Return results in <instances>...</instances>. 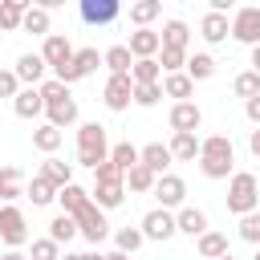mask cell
Returning <instances> with one entry per match:
<instances>
[{"label": "cell", "instance_id": "obj_52", "mask_svg": "<svg viewBox=\"0 0 260 260\" xmlns=\"http://www.w3.org/2000/svg\"><path fill=\"white\" fill-rule=\"evenodd\" d=\"M37 8H45V12H53V8H65V0H32Z\"/></svg>", "mask_w": 260, "mask_h": 260}, {"label": "cell", "instance_id": "obj_55", "mask_svg": "<svg viewBox=\"0 0 260 260\" xmlns=\"http://www.w3.org/2000/svg\"><path fill=\"white\" fill-rule=\"evenodd\" d=\"M252 69L260 73V45H252Z\"/></svg>", "mask_w": 260, "mask_h": 260}, {"label": "cell", "instance_id": "obj_17", "mask_svg": "<svg viewBox=\"0 0 260 260\" xmlns=\"http://www.w3.org/2000/svg\"><path fill=\"white\" fill-rule=\"evenodd\" d=\"M12 110H16V118H37V114H45V98H41V89L37 85H24V89H16V98H12Z\"/></svg>", "mask_w": 260, "mask_h": 260}, {"label": "cell", "instance_id": "obj_16", "mask_svg": "<svg viewBox=\"0 0 260 260\" xmlns=\"http://www.w3.org/2000/svg\"><path fill=\"white\" fill-rule=\"evenodd\" d=\"M45 69H49V65H45V57H41V53H20L12 73H16L24 85H41V81H45Z\"/></svg>", "mask_w": 260, "mask_h": 260}, {"label": "cell", "instance_id": "obj_22", "mask_svg": "<svg viewBox=\"0 0 260 260\" xmlns=\"http://www.w3.org/2000/svg\"><path fill=\"white\" fill-rule=\"evenodd\" d=\"M24 195V171L20 167H0V203H12Z\"/></svg>", "mask_w": 260, "mask_h": 260}, {"label": "cell", "instance_id": "obj_27", "mask_svg": "<svg viewBox=\"0 0 260 260\" xmlns=\"http://www.w3.org/2000/svg\"><path fill=\"white\" fill-rule=\"evenodd\" d=\"M138 162H146L154 175H162V171L171 167V150H167L162 142H146V146L138 150Z\"/></svg>", "mask_w": 260, "mask_h": 260}, {"label": "cell", "instance_id": "obj_40", "mask_svg": "<svg viewBox=\"0 0 260 260\" xmlns=\"http://www.w3.org/2000/svg\"><path fill=\"white\" fill-rule=\"evenodd\" d=\"M154 57H158L162 73H175V69H183V65H187V49H167V45H162Z\"/></svg>", "mask_w": 260, "mask_h": 260}, {"label": "cell", "instance_id": "obj_19", "mask_svg": "<svg viewBox=\"0 0 260 260\" xmlns=\"http://www.w3.org/2000/svg\"><path fill=\"white\" fill-rule=\"evenodd\" d=\"M41 57H45V65H49V69H53V65H61V61H69V57H73L69 37H65V32H49V37H45V45H41Z\"/></svg>", "mask_w": 260, "mask_h": 260}, {"label": "cell", "instance_id": "obj_20", "mask_svg": "<svg viewBox=\"0 0 260 260\" xmlns=\"http://www.w3.org/2000/svg\"><path fill=\"white\" fill-rule=\"evenodd\" d=\"M162 98H175V102H187L191 93H195V81L183 73V69H175V73H162Z\"/></svg>", "mask_w": 260, "mask_h": 260}, {"label": "cell", "instance_id": "obj_41", "mask_svg": "<svg viewBox=\"0 0 260 260\" xmlns=\"http://www.w3.org/2000/svg\"><path fill=\"white\" fill-rule=\"evenodd\" d=\"M240 240L244 244H260V207L248 211V215H240Z\"/></svg>", "mask_w": 260, "mask_h": 260}, {"label": "cell", "instance_id": "obj_21", "mask_svg": "<svg viewBox=\"0 0 260 260\" xmlns=\"http://www.w3.org/2000/svg\"><path fill=\"white\" fill-rule=\"evenodd\" d=\"M175 228H179L183 236H191V240H195L199 232H207V215H203L199 207L183 203V207H179V215H175Z\"/></svg>", "mask_w": 260, "mask_h": 260}, {"label": "cell", "instance_id": "obj_8", "mask_svg": "<svg viewBox=\"0 0 260 260\" xmlns=\"http://www.w3.org/2000/svg\"><path fill=\"white\" fill-rule=\"evenodd\" d=\"M130 93H134L130 73H110L106 85H102V102H106V110H114V114H122V110L130 106Z\"/></svg>", "mask_w": 260, "mask_h": 260}, {"label": "cell", "instance_id": "obj_42", "mask_svg": "<svg viewBox=\"0 0 260 260\" xmlns=\"http://www.w3.org/2000/svg\"><path fill=\"white\" fill-rule=\"evenodd\" d=\"M73 65L81 69V77H89V73L102 65V53H98V49H73Z\"/></svg>", "mask_w": 260, "mask_h": 260}, {"label": "cell", "instance_id": "obj_2", "mask_svg": "<svg viewBox=\"0 0 260 260\" xmlns=\"http://www.w3.org/2000/svg\"><path fill=\"white\" fill-rule=\"evenodd\" d=\"M228 179H232V183H228V211H232V215L256 211V207H260V183H256V175H252V171H232Z\"/></svg>", "mask_w": 260, "mask_h": 260}, {"label": "cell", "instance_id": "obj_49", "mask_svg": "<svg viewBox=\"0 0 260 260\" xmlns=\"http://www.w3.org/2000/svg\"><path fill=\"white\" fill-rule=\"evenodd\" d=\"M244 114H248V122H252V126H260V93L244 98Z\"/></svg>", "mask_w": 260, "mask_h": 260}, {"label": "cell", "instance_id": "obj_39", "mask_svg": "<svg viewBox=\"0 0 260 260\" xmlns=\"http://www.w3.org/2000/svg\"><path fill=\"white\" fill-rule=\"evenodd\" d=\"M28 260H61V244H57L53 236H41V240H32Z\"/></svg>", "mask_w": 260, "mask_h": 260}, {"label": "cell", "instance_id": "obj_10", "mask_svg": "<svg viewBox=\"0 0 260 260\" xmlns=\"http://www.w3.org/2000/svg\"><path fill=\"white\" fill-rule=\"evenodd\" d=\"M154 199H158V207H183L187 203V183L179 179V175H158L154 179Z\"/></svg>", "mask_w": 260, "mask_h": 260}, {"label": "cell", "instance_id": "obj_28", "mask_svg": "<svg viewBox=\"0 0 260 260\" xmlns=\"http://www.w3.org/2000/svg\"><path fill=\"white\" fill-rule=\"evenodd\" d=\"M154 171L146 167V162H134L130 171H126V191H138V195H146V191H154Z\"/></svg>", "mask_w": 260, "mask_h": 260}, {"label": "cell", "instance_id": "obj_46", "mask_svg": "<svg viewBox=\"0 0 260 260\" xmlns=\"http://www.w3.org/2000/svg\"><path fill=\"white\" fill-rule=\"evenodd\" d=\"M53 77L65 81V85H73V81H81V69H77L73 57H69V61H61V65H53Z\"/></svg>", "mask_w": 260, "mask_h": 260}, {"label": "cell", "instance_id": "obj_58", "mask_svg": "<svg viewBox=\"0 0 260 260\" xmlns=\"http://www.w3.org/2000/svg\"><path fill=\"white\" fill-rule=\"evenodd\" d=\"M85 260H102V256H98V252H85Z\"/></svg>", "mask_w": 260, "mask_h": 260}, {"label": "cell", "instance_id": "obj_11", "mask_svg": "<svg viewBox=\"0 0 260 260\" xmlns=\"http://www.w3.org/2000/svg\"><path fill=\"white\" fill-rule=\"evenodd\" d=\"M199 37H203L207 45H223V41L232 37V20H228V12H207V16L199 20Z\"/></svg>", "mask_w": 260, "mask_h": 260}, {"label": "cell", "instance_id": "obj_53", "mask_svg": "<svg viewBox=\"0 0 260 260\" xmlns=\"http://www.w3.org/2000/svg\"><path fill=\"white\" fill-rule=\"evenodd\" d=\"M0 4H8V8H16V12H24V8H32V0H0Z\"/></svg>", "mask_w": 260, "mask_h": 260}, {"label": "cell", "instance_id": "obj_50", "mask_svg": "<svg viewBox=\"0 0 260 260\" xmlns=\"http://www.w3.org/2000/svg\"><path fill=\"white\" fill-rule=\"evenodd\" d=\"M248 150H252V154H256V158H260V126H256V130H252V134H248Z\"/></svg>", "mask_w": 260, "mask_h": 260}, {"label": "cell", "instance_id": "obj_31", "mask_svg": "<svg viewBox=\"0 0 260 260\" xmlns=\"http://www.w3.org/2000/svg\"><path fill=\"white\" fill-rule=\"evenodd\" d=\"M102 65H106L110 73H130V65H134V53H130L126 45H110V49L102 53Z\"/></svg>", "mask_w": 260, "mask_h": 260}, {"label": "cell", "instance_id": "obj_54", "mask_svg": "<svg viewBox=\"0 0 260 260\" xmlns=\"http://www.w3.org/2000/svg\"><path fill=\"white\" fill-rule=\"evenodd\" d=\"M102 260H130V252H122V248H114V252H106Z\"/></svg>", "mask_w": 260, "mask_h": 260}, {"label": "cell", "instance_id": "obj_35", "mask_svg": "<svg viewBox=\"0 0 260 260\" xmlns=\"http://www.w3.org/2000/svg\"><path fill=\"white\" fill-rule=\"evenodd\" d=\"M57 199H61V211H69V215H73V211L89 199V191H85V187H77V183H65V187H57Z\"/></svg>", "mask_w": 260, "mask_h": 260}, {"label": "cell", "instance_id": "obj_57", "mask_svg": "<svg viewBox=\"0 0 260 260\" xmlns=\"http://www.w3.org/2000/svg\"><path fill=\"white\" fill-rule=\"evenodd\" d=\"M61 260H85V252H65Z\"/></svg>", "mask_w": 260, "mask_h": 260}, {"label": "cell", "instance_id": "obj_25", "mask_svg": "<svg viewBox=\"0 0 260 260\" xmlns=\"http://www.w3.org/2000/svg\"><path fill=\"white\" fill-rule=\"evenodd\" d=\"M24 195L32 199V207H45V203H53V199H57V183H53V179H45V175L37 171V175H32V183L24 187Z\"/></svg>", "mask_w": 260, "mask_h": 260}, {"label": "cell", "instance_id": "obj_59", "mask_svg": "<svg viewBox=\"0 0 260 260\" xmlns=\"http://www.w3.org/2000/svg\"><path fill=\"white\" fill-rule=\"evenodd\" d=\"M215 260H236V256H232V252H223V256H215Z\"/></svg>", "mask_w": 260, "mask_h": 260}, {"label": "cell", "instance_id": "obj_29", "mask_svg": "<svg viewBox=\"0 0 260 260\" xmlns=\"http://www.w3.org/2000/svg\"><path fill=\"white\" fill-rule=\"evenodd\" d=\"M49 24H53V20H49V12H45V8H37V4L20 12V28H24V32H32V37H49Z\"/></svg>", "mask_w": 260, "mask_h": 260}, {"label": "cell", "instance_id": "obj_44", "mask_svg": "<svg viewBox=\"0 0 260 260\" xmlns=\"http://www.w3.org/2000/svg\"><path fill=\"white\" fill-rule=\"evenodd\" d=\"M110 158H114L122 171H130V167L138 162V146H130V142H118V146H110Z\"/></svg>", "mask_w": 260, "mask_h": 260}, {"label": "cell", "instance_id": "obj_24", "mask_svg": "<svg viewBox=\"0 0 260 260\" xmlns=\"http://www.w3.org/2000/svg\"><path fill=\"white\" fill-rule=\"evenodd\" d=\"M61 142H65V130H61V126H53V122H45V126H37V130H32V146H37L41 154H53Z\"/></svg>", "mask_w": 260, "mask_h": 260}, {"label": "cell", "instance_id": "obj_30", "mask_svg": "<svg viewBox=\"0 0 260 260\" xmlns=\"http://www.w3.org/2000/svg\"><path fill=\"white\" fill-rule=\"evenodd\" d=\"M158 37H162L167 49H187V45H191V28H187V20H167Z\"/></svg>", "mask_w": 260, "mask_h": 260}, {"label": "cell", "instance_id": "obj_12", "mask_svg": "<svg viewBox=\"0 0 260 260\" xmlns=\"http://www.w3.org/2000/svg\"><path fill=\"white\" fill-rule=\"evenodd\" d=\"M45 114H49V122L53 126H73L77 122V98L73 93H61V98H53V102H45Z\"/></svg>", "mask_w": 260, "mask_h": 260}, {"label": "cell", "instance_id": "obj_38", "mask_svg": "<svg viewBox=\"0 0 260 260\" xmlns=\"http://www.w3.org/2000/svg\"><path fill=\"white\" fill-rule=\"evenodd\" d=\"M114 244H118L122 252H138V248L146 244V236H142V228H118V232H114Z\"/></svg>", "mask_w": 260, "mask_h": 260}, {"label": "cell", "instance_id": "obj_34", "mask_svg": "<svg viewBox=\"0 0 260 260\" xmlns=\"http://www.w3.org/2000/svg\"><path fill=\"white\" fill-rule=\"evenodd\" d=\"M41 175H45V179H53L57 187H65V183H73V162H61V158H53V154H49V158L41 162Z\"/></svg>", "mask_w": 260, "mask_h": 260}, {"label": "cell", "instance_id": "obj_56", "mask_svg": "<svg viewBox=\"0 0 260 260\" xmlns=\"http://www.w3.org/2000/svg\"><path fill=\"white\" fill-rule=\"evenodd\" d=\"M0 260H28V256H24V252H16V248H12V252H4V256H0Z\"/></svg>", "mask_w": 260, "mask_h": 260}, {"label": "cell", "instance_id": "obj_60", "mask_svg": "<svg viewBox=\"0 0 260 260\" xmlns=\"http://www.w3.org/2000/svg\"><path fill=\"white\" fill-rule=\"evenodd\" d=\"M252 260H260V244H256V256H252Z\"/></svg>", "mask_w": 260, "mask_h": 260}, {"label": "cell", "instance_id": "obj_6", "mask_svg": "<svg viewBox=\"0 0 260 260\" xmlns=\"http://www.w3.org/2000/svg\"><path fill=\"white\" fill-rule=\"evenodd\" d=\"M0 240H4L8 248L28 244V223H24V211H20V207H12V203H4V207H0Z\"/></svg>", "mask_w": 260, "mask_h": 260}, {"label": "cell", "instance_id": "obj_1", "mask_svg": "<svg viewBox=\"0 0 260 260\" xmlns=\"http://www.w3.org/2000/svg\"><path fill=\"white\" fill-rule=\"evenodd\" d=\"M199 171L207 179H228L236 171V150H232V138L228 134L199 138Z\"/></svg>", "mask_w": 260, "mask_h": 260}, {"label": "cell", "instance_id": "obj_36", "mask_svg": "<svg viewBox=\"0 0 260 260\" xmlns=\"http://www.w3.org/2000/svg\"><path fill=\"white\" fill-rule=\"evenodd\" d=\"M49 236H53L57 244H69V240L77 236V219H73L69 211H61V215H53V223H49Z\"/></svg>", "mask_w": 260, "mask_h": 260}, {"label": "cell", "instance_id": "obj_26", "mask_svg": "<svg viewBox=\"0 0 260 260\" xmlns=\"http://www.w3.org/2000/svg\"><path fill=\"white\" fill-rule=\"evenodd\" d=\"M195 248H199V256H203V260H215V256H223V252H228V236L207 228V232H199V236H195Z\"/></svg>", "mask_w": 260, "mask_h": 260}, {"label": "cell", "instance_id": "obj_13", "mask_svg": "<svg viewBox=\"0 0 260 260\" xmlns=\"http://www.w3.org/2000/svg\"><path fill=\"white\" fill-rule=\"evenodd\" d=\"M167 122H171V130H199V122H203V110H199V106L187 98V102H175V106H171Z\"/></svg>", "mask_w": 260, "mask_h": 260}, {"label": "cell", "instance_id": "obj_4", "mask_svg": "<svg viewBox=\"0 0 260 260\" xmlns=\"http://www.w3.org/2000/svg\"><path fill=\"white\" fill-rule=\"evenodd\" d=\"M73 219H77V236H85L89 244H102L106 236H110V223H106V211L93 203V199H85L77 211H73Z\"/></svg>", "mask_w": 260, "mask_h": 260}, {"label": "cell", "instance_id": "obj_48", "mask_svg": "<svg viewBox=\"0 0 260 260\" xmlns=\"http://www.w3.org/2000/svg\"><path fill=\"white\" fill-rule=\"evenodd\" d=\"M16 89H20V77L12 69H0V98H16Z\"/></svg>", "mask_w": 260, "mask_h": 260}, {"label": "cell", "instance_id": "obj_45", "mask_svg": "<svg viewBox=\"0 0 260 260\" xmlns=\"http://www.w3.org/2000/svg\"><path fill=\"white\" fill-rule=\"evenodd\" d=\"M110 179H126V171H122L114 158H102V162L93 167V183H110Z\"/></svg>", "mask_w": 260, "mask_h": 260}, {"label": "cell", "instance_id": "obj_23", "mask_svg": "<svg viewBox=\"0 0 260 260\" xmlns=\"http://www.w3.org/2000/svg\"><path fill=\"white\" fill-rule=\"evenodd\" d=\"M183 73H187L191 81H207V77H215V57H211V53H187Z\"/></svg>", "mask_w": 260, "mask_h": 260}, {"label": "cell", "instance_id": "obj_9", "mask_svg": "<svg viewBox=\"0 0 260 260\" xmlns=\"http://www.w3.org/2000/svg\"><path fill=\"white\" fill-rule=\"evenodd\" d=\"M232 37L240 41V45H260V8H236V16H232Z\"/></svg>", "mask_w": 260, "mask_h": 260}, {"label": "cell", "instance_id": "obj_5", "mask_svg": "<svg viewBox=\"0 0 260 260\" xmlns=\"http://www.w3.org/2000/svg\"><path fill=\"white\" fill-rule=\"evenodd\" d=\"M138 228H142V236H146V240H154V244H167V240L179 232V228H175L171 207H150V211L142 215V223H138Z\"/></svg>", "mask_w": 260, "mask_h": 260}, {"label": "cell", "instance_id": "obj_15", "mask_svg": "<svg viewBox=\"0 0 260 260\" xmlns=\"http://www.w3.org/2000/svg\"><path fill=\"white\" fill-rule=\"evenodd\" d=\"M126 49H130L134 57H154V53L162 49V37H158V32H154L150 24H142V28H134V32H130Z\"/></svg>", "mask_w": 260, "mask_h": 260}, {"label": "cell", "instance_id": "obj_7", "mask_svg": "<svg viewBox=\"0 0 260 260\" xmlns=\"http://www.w3.org/2000/svg\"><path fill=\"white\" fill-rule=\"evenodd\" d=\"M77 12H81L85 24L106 28V24H114L122 16V0H77Z\"/></svg>", "mask_w": 260, "mask_h": 260}, {"label": "cell", "instance_id": "obj_14", "mask_svg": "<svg viewBox=\"0 0 260 260\" xmlns=\"http://www.w3.org/2000/svg\"><path fill=\"white\" fill-rule=\"evenodd\" d=\"M167 150H171V158H179V162H195V158H199V134H195V130H175L171 142H167Z\"/></svg>", "mask_w": 260, "mask_h": 260}, {"label": "cell", "instance_id": "obj_47", "mask_svg": "<svg viewBox=\"0 0 260 260\" xmlns=\"http://www.w3.org/2000/svg\"><path fill=\"white\" fill-rule=\"evenodd\" d=\"M16 28H20V12L0 4V32H16Z\"/></svg>", "mask_w": 260, "mask_h": 260}, {"label": "cell", "instance_id": "obj_18", "mask_svg": "<svg viewBox=\"0 0 260 260\" xmlns=\"http://www.w3.org/2000/svg\"><path fill=\"white\" fill-rule=\"evenodd\" d=\"M89 199L102 207V211H110V207H118L122 199H126V179H110V183H93V191H89Z\"/></svg>", "mask_w": 260, "mask_h": 260}, {"label": "cell", "instance_id": "obj_3", "mask_svg": "<svg viewBox=\"0 0 260 260\" xmlns=\"http://www.w3.org/2000/svg\"><path fill=\"white\" fill-rule=\"evenodd\" d=\"M102 158H110L106 126H102V122H81V126H77V162L93 171Z\"/></svg>", "mask_w": 260, "mask_h": 260}, {"label": "cell", "instance_id": "obj_43", "mask_svg": "<svg viewBox=\"0 0 260 260\" xmlns=\"http://www.w3.org/2000/svg\"><path fill=\"white\" fill-rule=\"evenodd\" d=\"M232 89H236V98H252V93H260V73H256V69L240 73V77L232 81Z\"/></svg>", "mask_w": 260, "mask_h": 260}, {"label": "cell", "instance_id": "obj_33", "mask_svg": "<svg viewBox=\"0 0 260 260\" xmlns=\"http://www.w3.org/2000/svg\"><path fill=\"white\" fill-rule=\"evenodd\" d=\"M158 98H162V85H158V81H134V93H130L134 106L150 110V106H158Z\"/></svg>", "mask_w": 260, "mask_h": 260}, {"label": "cell", "instance_id": "obj_32", "mask_svg": "<svg viewBox=\"0 0 260 260\" xmlns=\"http://www.w3.org/2000/svg\"><path fill=\"white\" fill-rule=\"evenodd\" d=\"M130 81H162V65H158V57H134V65H130Z\"/></svg>", "mask_w": 260, "mask_h": 260}, {"label": "cell", "instance_id": "obj_37", "mask_svg": "<svg viewBox=\"0 0 260 260\" xmlns=\"http://www.w3.org/2000/svg\"><path fill=\"white\" fill-rule=\"evenodd\" d=\"M158 12H162V0H134L130 4V20L142 28V24H150V20H158Z\"/></svg>", "mask_w": 260, "mask_h": 260}, {"label": "cell", "instance_id": "obj_51", "mask_svg": "<svg viewBox=\"0 0 260 260\" xmlns=\"http://www.w3.org/2000/svg\"><path fill=\"white\" fill-rule=\"evenodd\" d=\"M207 8L211 12H228V8H236V0H207Z\"/></svg>", "mask_w": 260, "mask_h": 260}]
</instances>
